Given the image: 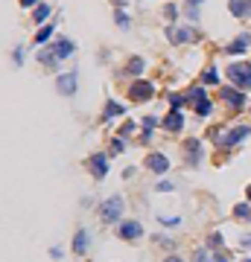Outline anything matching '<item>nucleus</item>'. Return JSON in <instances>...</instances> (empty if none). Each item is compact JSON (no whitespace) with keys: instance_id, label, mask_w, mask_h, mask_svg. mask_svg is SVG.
<instances>
[{"instance_id":"obj_24","label":"nucleus","mask_w":251,"mask_h":262,"mask_svg":"<svg viewBox=\"0 0 251 262\" xmlns=\"http://www.w3.org/2000/svg\"><path fill=\"white\" fill-rule=\"evenodd\" d=\"M204 84H216V67H207V70H204Z\"/></svg>"},{"instance_id":"obj_23","label":"nucleus","mask_w":251,"mask_h":262,"mask_svg":"<svg viewBox=\"0 0 251 262\" xmlns=\"http://www.w3.org/2000/svg\"><path fill=\"white\" fill-rule=\"evenodd\" d=\"M169 105H172V111H178V108L184 105V96H178V94H169Z\"/></svg>"},{"instance_id":"obj_5","label":"nucleus","mask_w":251,"mask_h":262,"mask_svg":"<svg viewBox=\"0 0 251 262\" xmlns=\"http://www.w3.org/2000/svg\"><path fill=\"white\" fill-rule=\"evenodd\" d=\"M120 239H140L144 236V227L137 225V222H123V225L117 227Z\"/></svg>"},{"instance_id":"obj_6","label":"nucleus","mask_w":251,"mask_h":262,"mask_svg":"<svg viewBox=\"0 0 251 262\" xmlns=\"http://www.w3.org/2000/svg\"><path fill=\"white\" fill-rule=\"evenodd\" d=\"M56 88H59V94L73 96V94H76V73H64V76H59Z\"/></svg>"},{"instance_id":"obj_35","label":"nucleus","mask_w":251,"mask_h":262,"mask_svg":"<svg viewBox=\"0 0 251 262\" xmlns=\"http://www.w3.org/2000/svg\"><path fill=\"white\" fill-rule=\"evenodd\" d=\"M187 18H190V21H199V9H187Z\"/></svg>"},{"instance_id":"obj_19","label":"nucleus","mask_w":251,"mask_h":262,"mask_svg":"<svg viewBox=\"0 0 251 262\" xmlns=\"http://www.w3.org/2000/svg\"><path fill=\"white\" fill-rule=\"evenodd\" d=\"M117 114H123V105H120V102H108L105 105V119L117 117Z\"/></svg>"},{"instance_id":"obj_14","label":"nucleus","mask_w":251,"mask_h":262,"mask_svg":"<svg viewBox=\"0 0 251 262\" xmlns=\"http://www.w3.org/2000/svg\"><path fill=\"white\" fill-rule=\"evenodd\" d=\"M181 125H184V117H181V111H169L167 119H164V128H167V131H181Z\"/></svg>"},{"instance_id":"obj_31","label":"nucleus","mask_w":251,"mask_h":262,"mask_svg":"<svg viewBox=\"0 0 251 262\" xmlns=\"http://www.w3.org/2000/svg\"><path fill=\"white\" fill-rule=\"evenodd\" d=\"M219 245H222V236H219V233H213V236H210V248L219 250Z\"/></svg>"},{"instance_id":"obj_39","label":"nucleus","mask_w":251,"mask_h":262,"mask_svg":"<svg viewBox=\"0 0 251 262\" xmlns=\"http://www.w3.org/2000/svg\"><path fill=\"white\" fill-rule=\"evenodd\" d=\"M242 18H251V0H245V15Z\"/></svg>"},{"instance_id":"obj_18","label":"nucleus","mask_w":251,"mask_h":262,"mask_svg":"<svg viewBox=\"0 0 251 262\" xmlns=\"http://www.w3.org/2000/svg\"><path fill=\"white\" fill-rule=\"evenodd\" d=\"M228 6H231V15H237V18L245 15V0H231Z\"/></svg>"},{"instance_id":"obj_41","label":"nucleus","mask_w":251,"mask_h":262,"mask_svg":"<svg viewBox=\"0 0 251 262\" xmlns=\"http://www.w3.org/2000/svg\"><path fill=\"white\" fill-rule=\"evenodd\" d=\"M167 262H181V259H178V256H169V259H167Z\"/></svg>"},{"instance_id":"obj_7","label":"nucleus","mask_w":251,"mask_h":262,"mask_svg":"<svg viewBox=\"0 0 251 262\" xmlns=\"http://www.w3.org/2000/svg\"><path fill=\"white\" fill-rule=\"evenodd\" d=\"M88 166H91V172H94V178H105L108 175V157L105 155H94L91 160H88Z\"/></svg>"},{"instance_id":"obj_11","label":"nucleus","mask_w":251,"mask_h":262,"mask_svg":"<svg viewBox=\"0 0 251 262\" xmlns=\"http://www.w3.org/2000/svg\"><path fill=\"white\" fill-rule=\"evenodd\" d=\"M184 149H187V163H190V166H196V163L202 160V143H199V140H187V146H184Z\"/></svg>"},{"instance_id":"obj_15","label":"nucleus","mask_w":251,"mask_h":262,"mask_svg":"<svg viewBox=\"0 0 251 262\" xmlns=\"http://www.w3.org/2000/svg\"><path fill=\"white\" fill-rule=\"evenodd\" d=\"M73 250H76V253H85V250H88V233H85V230H79V233L73 236Z\"/></svg>"},{"instance_id":"obj_32","label":"nucleus","mask_w":251,"mask_h":262,"mask_svg":"<svg viewBox=\"0 0 251 262\" xmlns=\"http://www.w3.org/2000/svg\"><path fill=\"white\" fill-rule=\"evenodd\" d=\"M172 190V184H169V181H161V184H158V192H169Z\"/></svg>"},{"instance_id":"obj_40","label":"nucleus","mask_w":251,"mask_h":262,"mask_svg":"<svg viewBox=\"0 0 251 262\" xmlns=\"http://www.w3.org/2000/svg\"><path fill=\"white\" fill-rule=\"evenodd\" d=\"M245 198H248V201H251V184H248V190H245Z\"/></svg>"},{"instance_id":"obj_28","label":"nucleus","mask_w":251,"mask_h":262,"mask_svg":"<svg viewBox=\"0 0 251 262\" xmlns=\"http://www.w3.org/2000/svg\"><path fill=\"white\" fill-rule=\"evenodd\" d=\"M117 26L120 29H129V18H126L123 12H117Z\"/></svg>"},{"instance_id":"obj_36","label":"nucleus","mask_w":251,"mask_h":262,"mask_svg":"<svg viewBox=\"0 0 251 262\" xmlns=\"http://www.w3.org/2000/svg\"><path fill=\"white\" fill-rule=\"evenodd\" d=\"M202 6V0H187V9H199Z\"/></svg>"},{"instance_id":"obj_8","label":"nucleus","mask_w":251,"mask_h":262,"mask_svg":"<svg viewBox=\"0 0 251 262\" xmlns=\"http://www.w3.org/2000/svg\"><path fill=\"white\" fill-rule=\"evenodd\" d=\"M167 38L172 41V44H187V41H193V29H178V26H169L167 29Z\"/></svg>"},{"instance_id":"obj_37","label":"nucleus","mask_w":251,"mask_h":262,"mask_svg":"<svg viewBox=\"0 0 251 262\" xmlns=\"http://www.w3.org/2000/svg\"><path fill=\"white\" fill-rule=\"evenodd\" d=\"M242 248L251 250V233H248V236H242Z\"/></svg>"},{"instance_id":"obj_38","label":"nucleus","mask_w":251,"mask_h":262,"mask_svg":"<svg viewBox=\"0 0 251 262\" xmlns=\"http://www.w3.org/2000/svg\"><path fill=\"white\" fill-rule=\"evenodd\" d=\"M38 0H21V6H24V9H29V6H35Z\"/></svg>"},{"instance_id":"obj_30","label":"nucleus","mask_w":251,"mask_h":262,"mask_svg":"<svg viewBox=\"0 0 251 262\" xmlns=\"http://www.w3.org/2000/svg\"><path fill=\"white\" fill-rule=\"evenodd\" d=\"M193 262H210V259H207V250H196V256H193Z\"/></svg>"},{"instance_id":"obj_22","label":"nucleus","mask_w":251,"mask_h":262,"mask_svg":"<svg viewBox=\"0 0 251 262\" xmlns=\"http://www.w3.org/2000/svg\"><path fill=\"white\" fill-rule=\"evenodd\" d=\"M234 213H237L239 219H248V222H251V207H248V204H237V210H234Z\"/></svg>"},{"instance_id":"obj_12","label":"nucleus","mask_w":251,"mask_h":262,"mask_svg":"<svg viewBox=\"0 0 251 262\" xmlns=\"http://www.w3.org/2000/svg\"><path fill=\"white\" fill-rule=\"evenodd\" d=\"M50 50H53V56H56V59L61 61V59H67V56L73 53V41H67V38H61V41H56V44H53Z\"/></svg>"},{"instance_id":"obj_4","label":"nucleus","mask_w":251,"mask_h":262,"mask_svg":"<svg viewBox=\"0 0 251 262\" xmlns=\"http://www.w3.org/2000/svg\"><path fill=\"white\" fill-rule=\"evenodd\" d=\"M120 213H123V198H120V195H114V198H108V201L102 204V222H105V225H114L120 219Z\"/></svg>"},{"instance_id":"obj_29","label":"nucleus","mask_w":251,"mask_h":262,"mask_svg":"<svg viewBox=\"0 0 251 262\" xmlns=\"http://www.w3.org/2000/svg\"><path fill=\"white\" fill-rule=\"evenodd\" d=\"M155 125H158V117H144V128H149V131H152Z\"/></svg>"},{"instance_id":"obj_26","label":"nucleus","mask_w":251,"mask_h":262,"mask_svg":"<svg viewBox=\"0 0 251 262\" xmlns=\"http://www.w3.org/2000/svg\"><path fill=\"white\" fill-rule=\"evenodd\" d=\"M132 131H134V122H132V119H129V122H123V128H120V134H123V137H129Z\"/></svg>"},{"instance_id":"obj_42","label":"nucleus","mask_w":251,"mask_h":262,"mask_svg":"<svg viewBox=\"0 0 251 262\" xmlns=\"http://www.w3.org/2000/svg\"><path fill=\"white\" fill-rule=\"evenodd\" d=\"M213 262H228V259H222V256H213Z\"/></svg>"},{"instance_id":"obj_9","label":"nucleus","mask_w":251,"mask_h":262,"mask_svg":"<svg viewBox=\"0 0 251 262\" xmlns=\"http://www.w3.org/2000/svg\"><path fill=\"white\" fill-rule=\"evenodd\" d=\"M222 99H225L234 111H239V108L245 105V94H237L234 88H222Z\"/></svg>"},{"instance_id":"obj_10","label":"nucleus","mask_w":251,"mask_h":262,"mask_svg":"<svg viewBox=\"0 0 251 262\" xmlns=\"http://www.w3.org/2000/svg\"><path fill=\"white\" fill-rule=\"evenodd\" d=\"M146 169H152L155 175H164V172L169 169V160L164 155H149L146 157Z\"/></svg>"},{"instance_id":"obj_34","label":"nucleus","mask_w":251,"mask_h":262,"mask_svg":"<svg viewBox=\"0 0 251 262\" xmlns=\"http://www.w3.org/2000/svg\"><path fill=\"white\" fill-rule=\"evenodd\" d=\"M21 59H24V50L18 47V50H15V64H24V61H21Z\"/></svg>"},{"instance_id":"obj_43","label":"nucleus","mask_w":251,"mask_h":262,"mask_svg":"<svg viewBox=\"0 0 251 262\" xmlns=\"http://www.w3.org/2000/svg\"><path fill=\"white\" fill-rule=\"evenodd\" d=\"M245 262H251V259H245Z\"/></svg>"},{"instance_id":"obj_20","label":"nucleus","mask_w":251,"mask_h":262,"mask_svg":"<svg viewBox=\"0 0 251 262\" xmlns=\"http://www.w3.org/2000/svg\"><path fill=\"white\" fill-rule=\"evenodd\" d=\"M50 35H53V26H41V29H38V35H35V41H38V44H47Z\"/></svg>"},{"instance_id":"obj_3","label":"nucleus","mask_w":251,"mask_h":262,"mask_svg":"<svg viewBox=\"0 0 251 262\" xmlns=\"http://www.w3.org/2000/svg\"><path fill=\"white\" fill-rule=\"evenodd\" d=\"M152 96H155V84L152 82L129 84V99H134V102H146V99H152Z\"/></svg>"},{"instance_id":"obj_1","label":"nucleus","mask_w":251,"mask_h":262,"mask_svg":"<svg viewBox=\"0 0 251 262\" xmlns=\"http://www.w3.org/2000/svg\"><path fill=\"white\" fill-rule=\"evenodd\" d=\"M228 79L237 84L239 91H248V88H251V64H248V61L231 64V67H228Z\"/></svg>"},{"instance_id":"obj_13","label":"nucleus","mask_w":251,"mask_h":262,"mask_svg":"<svg viewBox=\"0 0 251 262\" xmlns=\"http://www.w3.org/2000/svg\"><path fill=\"white\" fill-rule=\"evenodd\" d=\"M251 47V35H239L237 41H231L225 47V53H231V56H237V53H245V50Z\"/></svg>"},{"instance_id":"obj_17","label":"nucleus","mask_w":251,"mask_h":262,"mask_svg":"<svg viewBox=\"0 0 251 262\" xmlns=\"http://www.w3.org/2000/svg\"><path fill=\"white\" fill-rule=\"evenodd\" d=\"M193 108H196V114H199V117H207V114L213 111V108H210V102H207L204 96H202V99H196V105H193Z\"/></svg>"},{"instance_id":"obj_25","label":"nucleus","mask_w":251,"mask_h":262,"mask_svg":"<svg viewBox=\"0 0 251 262\" xmlns=\"http://www.w3.org/2000/svg\"><path fill=\"white\" fill-rule=\"evenodd\" d=\"M161 225H164V227H178L181 219H178V215H175V219H167V215H161Z\"/></svg>"},{"instance_id":"obj_2","label":"nucleus","mask_w":251,"mask_h":262,"mask_svg":"<svg viewBox=\"0 0 251 262\" xmlns=\"http://www.w3.org/2000/svg\"><path fill=\"white\" fill-rule=\"evenodd\" d=\"M219 131H222V128H216V134H213L219 146H237L239 140H245V137L251 134L248 125H237V128H228V134H219Z\"/></svg>"},{"instance_id":"obj_27","label":"nucleus","mask_w":251,"mask_h":262,"mask_svg":"<svg viewBox=\"0 0 251 262\" xmlns=\"http://www.w3.org/2000/svg\"><path fill=\"white\" fill-rule=\"evenodd\" d=\"M164 18H167V21H175V18H178L175 6H167V9H164Z\"/></svg>"},{"instance_id":"obj_21","label":"nucleus","mask_w":251,"mask_h":262,"mask_svg":"<svg viewBox=\"0 0 251 262\" xmlns=\"http://www.w3.org/2000/svg\"><path fill=\"white\" fill-rule=\"evenodd\" d=\"M47 15H50V6H44V3H41V6L35 9V21H38V24H44V21H47Z\"/></svg>"},{"instance_id":"obj_33","label":"nucleus","mask_w":251,"mask_h":262,"mask_svg":"<svg viewBox=\"0 0 251 262\" xmlns=\"http://www.w3.org/2000/svg\"><path fill=\"white\" fill-rule=\"evenodd\" d=\"M111 149H114V152H117V155H120V152H123L126 146H123V140H114V143H111Z\"/></svg>"},{"instance_id":"obj_16","label":"nucleus","mask_w":251,"mask_h":262,"mask_svg":"<svg viewBox=\"0 0 251 262\" xmlns=\"http://www.w3.org/2000/svg\"><path fill=\"white\" fill-rule=\"evenodd\" d=\"M144 67H146V61L140 59V56H134V59L129 61V73H132V76H140V73H144Z\"/></svg>"}]
</instances>
